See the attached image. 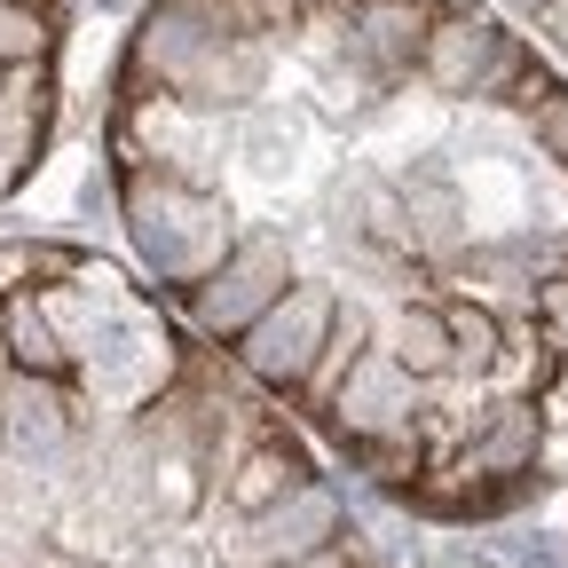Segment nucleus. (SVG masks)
<instances>
[{"label":"nucleus","mask_w":568,"mask_h":568,"mask_svg":"<svg viewBox=\"0 0 568 568\" xmlns=\"http://www.w3.org/2000/svg\"><path fill=\"white\" fill-rule=\"evenodd\" d=\"M119 205H126V237L142 253V268H151L159 284H197L213 261H222L237 245V213L213 197L205 182L174 174V166H126L119 174Z\"/></svg>","instance_id":"nucleus-1"},{"label":"nucleus","mask_w":568,"mask_h":568,"mask_svg":"<svg viewBox=\"0 0 568 568\" xmlns=\"http://www.w3.org/2000/svg\"><path fill=\"white\" fill-rule=\"evenodd\" d=\"M332 316H339V293H332V284H301V276H293L230 347H237V364H245L261 387L301 395V379L316 372V355H324V339H332Z\"/></svg>","instance_id":"nucleus-2"},{"label":"nucleus","mask_w":568,"mask_h":568,"mask_svg":"<svg viewBox=\"0 0 568 568\" xmlns=\"http://www.w3.org/2000/svg\"><path fill=\"white\" fill-rule=\"evenodd\" d=\"M284 284H293V253H284L276 230H253V237H237L222 261H213L197 284H182V301H190V324L205 339H237L284 293Z\"/></svg>","instance_id":"nucleus-3"},{"label":"nucleus","mask_w":568,"mask_h":568,"mask_svg":"<svg viewBox=\"0 0 568 568\" xmlns=\"http://www.w3.org/2000/svg\"><path fill=\"white\" fill-rule=\"evenodd\" d=\"M339 537H347V497L332 481H301L276 506L237 514V529L222 537V568H284V560H308Z\"/></svg>","instance_id":"nucleus-4"},{"label":"nucleus","mask_w":568,"mask_h":568,"mask_svg":"<svg viewBox=\"0 0 568 568\" xmlns=\"http://www.w3.org/2000/svg\"><path fill=\"white\" fill-rule=\"evenodd\" d=\"M316 410L332 418L339 443H364V435H387V426H410V418H418V379L395 364L379 339H364V347L347 355V372L332 379V395H324Z\"/></svg>","instance_id":"nucleus-5"},{"label":"nucleus","mask_w":568,"mask_h":568,"mask_svg":"<svg viewBox=\"0 0 568 568\" xmlns=\"http://www.w3.org/2000/svg\"><path fill=\"white\" fill-rule=\"evenodd\" d=\"M443 9H426V0H364V9L347 17V63L364 71V80L395 88L418 71V40Z\"/></svg>","instance_id":"nucleus-6"},{"label":"nucleus","mask_w":568,"mask_h":568,"mask_svg":"<svg viewBox=\"0 0 568 568\" xmlns=\"http://www.w3.org/2000/svg\"><path fill=\"white\" fill-rule=\"evenodd\" d=\"M537 450H545V418H537V403L506 395V403H497L443 466L466 474V481H529V474H537Z\"/></svg>","instance_id":"nucleus-7"},{"label":"nucleus","mask_w":568,"mask_h":568,"mask_svg":"<svg viewBox=\"0 0 568 568\" xmlns=\"http://www.w3.org/2000/svg\"><path fill=\"white\" fill-rule=\"evenodd\" d=\"M497 32H506V24H489L481 9H458V0H450V9L426 24V40H418V80L435 88V95H474Z\"/></svg>","instance_id":"nucleus-8"},{"label":"nucleus","mask_w":568,"mask_h":568,"mask_svg":"<svg viewBox=\"0 0 568 568\" xmlns=\"http://www.w3.org/2000/svg\"><path fill=\"white\" fill-rule=\"evenodd\" d=\"M301 481H316V466L284 443V435H261V443H245L237 466L222 474V497H230V514H261V506H276V497L301 489Z\"/></svg>","instance_id":"nucleus-9"},{"label":"nucleus","mask_w":568,"mask_h":568,"mask_svg":"<svg viewBox=\"0 0 568 568\" xmlns=\"http://www.w3.org/2000/svg\"><path fill=\"white\" fill-rule=\"evenodd\" d=\"M379 347L395 355L410 379H443V372L458 364V355H450V332H443V308H395L387 332H379Z\"/></svg>","instance_id":"nucleus-10"},{"label":"nucleus","mask_w":568,"mask_h":568,"mask_svg":"<svg viewBox=\"0 0 568 568\" xmlns=\"http://www.w3.org/2000/svg\"><path fill=\"white\" fill-rule=\"evenodd\" d=\"M347 222H355V237H364L372 253H387V261H410L418 253V230H410V213H403V190H387V182H355Z\"/></svg>","instance_id":"nucleus-11"},{"label":"nucleus","mask_w":568,"mask_h":568,"mask_svg":"<svg viewBox=\"0 0 568 568\" xmlns=\"http://www.w3.org/2000/svg\"><path fill=\"white\" fill-rule=\"evenodd\" d=\"M347 458L364 466L379 489H410L426 474V435H418V418L410 426H387V435H364V443H347Z\"/></svg>","instance_id":"nucleus-12"},{"label":"nucleus","mask_w":568,"mask_h":568,"mask_svg":"<svg viewBox=\"0 0 568 568\" xmlns=\"http://www.w3.org/2000/svg\"><path fill=\"white\" fill-rule=\"evenodd\" d=\"M443 332H450V355H458V364H497V339H506L489 308H466V301L443 308Z\"/></svg>","instance_id":"nucleus-13"},{"label":"nucleus","mask_w":568,"mask_h":568,"mask_svg":"<svg viewBox=\"0 0 568 568\" xmlns=\"http://www.w3.org/2000/svg\"><path fill=\"white\" fill-rule=\"evenodd\" d=\"M403 213H410V230H418V237H458V190L435 182V174L403 190Z\"/></svg>","instance_id":"nucleus-14"},{"label":"nucleus","mask_w":568,"mask_h":568,"mask_svg":"<svg viewBox=\"0 0 568 568\" xmlns=\"http://www.w3.org/2000/svg\"><path fill=\"white\" fill-rule=\"evenodd\" d=\"M521 71H529V40H521V32H497V48H489V63H481V80H474V95H489V103H506Z\"/></svg>","instance_id":"nucleus-15"},{"label":"nucleus","mask_w":568,"mask_h":568,"mask_svg":"<svg viewBox=\"0 0 568 568\" xmlns=\"http://www.w3.org/2000/svg\"><path fill=\"white\" fill-rule=\"evenodd\" d=\"M521 119H529V134H537V151L568 166V88H545V95H537Z\"/></svg>","instance_id":"nucleus-16"},{"label":"nucleus","mask_w":568,"mask_h":568,"mask_svg":"<svg viewBox=\"0 0 568 568\" xmlns=\"http://www.w3.org/2000/svg\"><path fill=\"white\" fill-rule=\"evenodd\" d=\"M537 332H545V347L568 355V276H545L537 284Z\"/></svg>","instance_id":"nucleus-17"},{"label":"nucleus","mask_w":568,"mask_h":568,"mask_svg":"<svg viewBox=\"0 0 568 568\" xmlns=\"http://www.w3.org/2000/svg\"><path fill=\"white\" fill-rule=\"evenodd\" d=\"M253 9V24H261V40H293L308 17H301V0H245Z\"/></svg>","instance_id":"nucleus-18"},{"label":"nucleus","mask_w":568,"mask_h":568,"mask_svg":"<svg viewBox=\"0 0 568 568\" xmlns=\"http://www.w3.org/2000/svg\"><path fill=\"white\" fill-rule=\"evenodd\" d=\"M537 32H552V40H568V0H537Z\"/></svg>","instance_id":"nucleus-19"},{"label":"nucleus","mask_w":568,"mask_h":568,"mask_svg":"<svg viewBox=\"0 0 568 568\" xmlns=\"http://www.w3.org/2000/svg\"><path fill=\"white\" fill-rule=\"evenodd\" d=\"M284 568H355V552H347V545H324V552H308V560H284Z\"/></svg>","instance_id":"nucleus-20"},{"label":"nucleus","mask_w":568,"mask_h":568,"mask_svg":"<svg viewBox=\"0 0 568 568\" xmlns=\"http://www.w3.org/2000/svg\"><path fill=\"white\" fill-rule=\"evenodd\" d=\"M552 276H568V230H552Z\"/></svg>","instance_id":"nucleus-21"}]
</instances>
